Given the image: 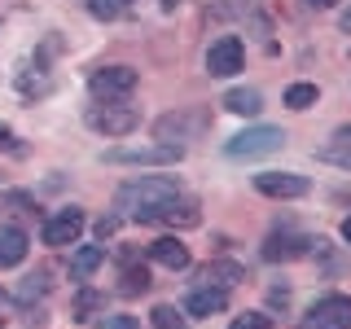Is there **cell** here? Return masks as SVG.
Here are the masks:
<instances>
[{"mask_svg":"<svg viewBox=\"0 0 351 329\" xmlns=\"http://www.w3.org/2000/svg\"><path fill=\"white\" fill-rule=\"evenodd\" d=\"M228 307V290H219V285H197V290L184 299V312L189 316H219Z\"/></svg>","mask_w":351,"mask_h":329,"instance_id":"5bb4252c","label":"cell"},{"mask_svg":"<svg viewBox=\"0 0 351 329\" xmlns=\"http://www.w3.org/2000/svg\"><path fill=\"white\" fill-rule=\"evenodd\" d=\"M343 27H347V31H351V14H343Z\"/></svg>","mask_w":351,"mask_h":329,"instance_id":"8d00e7d4","label":"cell"},{"mask_svg":"<svg viewBox=\"0 0 351 329\" xmlns=\"http://www.w3.org/2000/svg\"><path fill=\"white\" fill-rule=\"evenodd\" d=\"M149 272H145V263H141V268H136V263H128V268H123V285H119V294H128V299H132V294H145L149 290Z\"/></svg>","mask_w":351,"mask_h":329,"instance_id":"ffe728a7","label":"cell"},{"mask_svg":"<svg viewBox=\"0 0 351 329\" xmlns=\"http://www.w3.org/2000/svg\"><path fill=\"white\" fill-rule=\"evenodd\" d=\"M101 263H106V246H80V250H75V259H71V277L75 281H88Z\"/></svg>","mask_w":351,"mask_h":329,"instance_id":"e0dca14e","label":"cell"},{"mask_svg":"<svg viewBox=\"0 0 351 329\" xmlns=\"http://www.w3.org/2000/svg\"><path fill=\"white\" fill-rule=\"evenodd\" d=\"M299 329H351V299L347 294H325L307 307Z\"/></svg>","mask_w":351,"mask_h":329,"instance_id":"5b68a950","label":"cell"},{"mask_svg":"<svg viewBox=\"0 0 351 329\" xmlns=\"http://www.w3.org/2000/svg\"><path fill=\"white\" fill-rule=\"evenodd\" d=\"M343 241H347V246H351V215L343 219Z\"/></svg>","mask_w":351,"mask_h":329,"instance_id":"d6a6232c","label":"cell"},{"mask_svg":"<svg viewBox=\"0 0 351 329\" xmlns=\"http://www.w3.org/2000/svg\"><path fill=\"white\" fill-rule=\"evenodd\" d=\"M84 233V211L80 206H66V211H58L53 219H44V246H75Z\"/></svg>","mask_w":351,"mask_h":329,"instance_id":"30bf717a","label":"cell"},{"mask_svg":"<svg viewBox=\"0 0 351 329\" xmlns=\"http://www.w3.org/2000/svg\"><path fill=\"white\" fill-rule=\"evenodd\" d=\"M0 211H14V215L36 219L40 206H36V197H31V193H5V197H0Z\"/></svg>","mask_w":351,"mask_h":329,"instance_id":"603a6c76","label":"cell"},{"mask_svg":"<svg viewBox=\"0 0 351 329\" xmlns=\"http://www.w3.org/2000/svg\"><path fill=\"white\" fill-rule=\"evenodd\" d=\"M303 5H307V9H334L338 0H303Z\"/></svg>","mask_w":351,"mask_h":329,"instance_id":"1f68e13d","label":"cell"},{"mask_svg":"<svg viewBox=\"0 0 351 329\" xmlns=\"http://www.w3.org/2000/svg\"><path fill=\"white\" fill-rule=\"evenodd\" d=\"M202 127H211V114H202V110H180V114H167V119H158V141L162 145H176V141H189L197 136Z\"/></svg>","mask_w":351,"mask_h":329,"instance_id":"ba28073f","label":"cell"},{"mask_svg":"<svg viewBox=\"0 0 351 329\" xmlns=\"http://www.w3.org/2000/svg\"><path fill=\"white\" fill-rule=\"evenodd\" d=\"M334 141H351V127H343V132H338V136Z\"/></svg>","mask_w":351,"mask_h":329,"instance_id":"e575fe53","label":"cell"},{"mask_svg":"<svg viewBox=\"0 0 351 329\" xmlns=\"http://www.w3.org/2000/svg\"><path fill=\"white\" fill-rule=\"evenodd\" d=\"M40 294H49V272H44V268H36V272H27V277H22L18 303H36Z\"/></svg>","mask_w":351,"mask_h":329,"instance_id":"d6986e66","label":"cell"},{"mask_svg":"<svg viewBox=\"0 0 351 329\" xmlns=\"http://www.w3.org/2000/svg\"><path fill=\"white\" fill-rule=\"evenodd\" d=\"M233 329H272V316H263V312H241Z\"/></svg>","mask_w":351,"mask_h":329,"instance_id":"4316f807","label":"cell"},{"mask_svg":"<svg viewBox=\"0 0 351 329\" xmlns=\"http://www.w3.org/2000/svg\"><path fill=\"white\" fill-rule=\"evenodd\" d=\"M132 219H136V224H162V228H197L202 224V206H197L193 197L176 193V197H162V202L136 211Z\"/></svg>","mask_w":351,"mask_h":329,"instance_id":"7a4b0ae2","label":"cell"},{"mask_svg":"<svg viewBox=\"0 0 351 329\" xmlns=\"http://www.w3.org/2000/svg\"><path fill=\"white\" fill-rule=\"evenodd\" d=\"M9 325V316H5V294H0V329Z\"/></svg>","mask_w":351,"mask_h":329,"instance_id":"836d02e7","label":"cell"},{"mask_svg":"<svg viewBox=\"0 0 351 329\" xmlns=\"http://www.w3.org/2000/svg\"><path fill=\"white\" fill-rule=\"evenodd\" d=\"M0 149H9V154H27V145H22V141H18L9 127H0Z\"/></svg>","mask_w":351,"mask_h":329,"instance_id":"83f0119b","label":"cell"},{"mask_svg":"<svg viewBox=\"0 0 351 329\" xmlns=\"http://www.w3.org/2000/svg\"><path fill=\"white\" fill-rule=\"evenodd\" d=\"M316 97H321V93H316V84H290V88H285V106H290V110L316 106Z\"/></svg>","mask_w":351,"mask_h":329,"instance_id":"7402d4cb","label":"cell"},{"mask_svg":"<svg viewBox=\"0 0 351 329\" xmlns=\"http://www.w3.org/2000/svg\"><path fill=\"white\" fill-rule=\"evenodd\" d=\"M255 189L263 197H303L307 193V175H299V171H259Z\"/></svg>","mask_w":351,"mask_h":329,"instance_id":"7c38bea8","label":"cell"},{"mask_svg":"<svg viewBox=\"0 0 351 329\" xmlns=\"http://www.w3.org/2000/svg\"><path fill=\"white\" fill-rule=\"evenodd\" d=\"M88 9H93V18H119L123 14V0H88Z\"/></svg>","mask_w":351,"mask_h":329,"instance_id":"484cf974","label":"cell"},{"mask_svg":"<svg viewBox=\"0 0 351 329\" xmlns=\"http://www.w3.org/2000/svg\"><path fill=\"white\" fill-rule=\"evenodd\" d=\"M197 281H202V285H219V290H233V285L246 281V268L233 263V259H211L202 272H197Z\"/></svg>","mask_w":351,"mask_h":329,"instance_id":"2e32d148","label":"cell"},{"mask_svg":"<svg viewBox=\"0 0 351 329\" xmlns=\"http://www.w3.org/2000/svg\"><path fill=\"white\" fill-rule=\"evenodd\" d=\"M338 202H347V206H351V189H343V193H338Z\"/></svg>","mask_w":351,"mask_h":329,"instance_id":"d590c367","label":"cell"},{"mask_svg":"<svg viewBox=\"0 0 351 329\" xmlns=\"http://www.w3.org/2000/svg\"><path fill=\"white\" fill-rule=\"evenodd\" d=\"M88 88L97 101H128L136 93V71L132 66H101V71H93Z\"/></svg>","mask_w":351,"mask_h":329,"instance_id":"8992f818","label":"cell"},{"mask_svg":"<svg viewBox=\"0 0 351 329\" xmlns=\"http://www.w3.org/2000/svg\"><path fill=\"white\" fill-rule=\"evenodd\" d=\"M281 145H285L281 127H246L224 145V154L228 158H263V154H277Z\"/></svg>","mask_w":351,"mask_h":329,"instance_id":"277c9868","label":"cell"},{"mask_svg":"<svg viewBox=\"0 0 351 329\" xmlns=\"http://www.w3.org/2000/svg\"><path fill=\"white\" fill-rule=\"evenodd\" d=\"M316 158H321V162H334V167H343V171H351V141L321 145V149H316Z\"/></svg>","mask_w":351,"mask_h":329,"instance_id":"44dd1931","label":"cell"},{"mask_svg":"<svg viewBox=\"0 0 351 329\" xmlns=\"http://www.w3.org/2000/svg\"><path fill=\"white\" fill-rule=\"evenodd\" d=\"M180 193V180L176 175H141V180H128L123 189L114 193V211H119V219H132L136 211H145V206H154V202H162V197H176Z\"/></svg>","mask_w":351,"mask_h":329,"instance_id":"6da1fadb","label":"cell"},{"mask_svg":"<svg viewBox=\"0 0 351 329\" xmlns=\"http://www.w3.org/2000/svg\"><path fill=\"white\" fill-rule=\"evenodd\" d=\"M184 158V145H119V149H106V162H132V167H141V162H180Z\"/></svg>","mask_w":351,"mask_h":329,"instance_id":"52a82bcc","label":"cell"},{"mask_svg":"<svg viewBox=\"0 0 351 329\" xmlns=\"http://www.w3.org/2000/svg\"><path fill=\"white\" fill-rule=\"evenodd\" d=\"M255 5H259V0H224V9H228V14H237V18H246Z\"/></svg>","mask_w":351,"mask_h":329,"instance_id":"f1b7e54d","label":"cell"},{"mask_svg":"<svg viewBox=\"0 0 351 329\" xmlns=\"http://www.w3.org/2000/svg\"><path fill=\"white\" fill-rule=\"evenodd\" d=\"M312 246H316V241L303 237V233H272L268 241H263V259H268V263H290V259L312 255Z\"/></svg>","mask_w":351,"mask_h":329,"instance_id":"8fae6325","label":"cell"},{"mask_svg":"<svg viewBox=\"0 0 351 329\" xmlns=\"http://www.w3.org/2000/svg\"><path fill=\"white\" fill-rule=\"evenodd\" d=\"M241 62H246V49H241L237 36H219L211 49H206V71H211L215 80H228V75H237Z\"/></svg>","mask_w":351,"mask_h":329,"instance_id":"9c48e42d","label":"cell"},{"mask_svg":"<svg viewBox=\"0 0 351 329\" xmlns=\"http://www.w3.org/2000/svg\"><path fill=\"white\" fill-rule=\"evenodd\" d=\"M224 110H233V114H259L263 110L259 88H233V93L224 97Z\"/></svg>","mask_w":351,"mask_h":329,"instance_id":"ac0fdd59","label":"cell"},{"mask_svg":"<svg viewBox=\"0 0 351 329\" xmlns=\"http://www.w3.org/2000/svg\"><path fill=\"white\" fill-rule=\"evenodd\" d=\"M101 329H136V316H106Z\"/></svg>","mask_w":351,"mask_h":329,"instance_id":"f546056e","label":"cell"},{"mask_svg":"<svg viewBox=\"0 0 351 329\" xmlns=\"http://www.w3.org/2000/svg\"><path fill=\"white\" fill-rule=\"evenodd\" d=\"M268 299H272V303H281V307H285V303H290V290H285V285H277V290H272V294H268Z\"/></svg>","mask_w":351,"mask_h":329,"instance_id":"4dcf8cb0","label":"cell"},{"mask_svg":"<svg viewBox=\"0 0 351 329\" xmlns=\"http://www.w3.org/2000/svg\"><path fill=\"white\" fill-rule=\"evenodd\" d=\"M31 250V237L18 224H0V268H18Z\"/></svg>","mask_w":351,"mask_h":329,"instance_id":"9a60e30c","label":"cell"},{"mask_svg":"<svg viewBox=\"0 0 351 329\" xmlns=\"http://www.w3.org/2000/svg\"><path fill=\"white\" fill-rule=\"evenodd\" d=\"M149 259L158 263V268H167V272H184L189 268V246H184L180 237H158L149 246Z\"/></svg>","mask_w":351,"mask_h":329,"instance_id":"4fadbf2b","label":"cell"},{"mask_svg":"<svg viewBox=\"0 0 351 329\" xmlns=\"http://www.w3.org/2000/svg\"><path fill=\"white\" fill-rule=\"evenodd\" d=\"M84 123L93 127V132H101V136H128V132H136V110L132 106H119V101H97V106H88V114H84Z\"/></svg>","mask_w":351,"mask_h":329,"instance_id":"3957f363","label":"cell"},{"mask_svg":"<svg viewBox=\"0 0 351 329\" xmlns=\"http://www.w3.org/2000/svg\"><path fill=\"white\" fill-rule=\"evenodd\" d=\"M149 321H154V329H189V321H184L176 307H167V303H158L149 312Z\"/></svg>","mask_w":351,"mask_h":329,"instance_id":"cb8c5ba5","label":"cell"},{"mask_svg":"<svg viewBox=\"0 0 351 329\" xmlns=\"http://www.w3.org/2000/svg\"><path fill=\"white\" fill-rule=\"evenodd\" d=\"M97 307H106V299H101V294H93V290H84L80 299H75V321H88Z\"/></svg>","mask_w":351,"mask_h":329,"instance_id":"d4e9b609","label":"cell"}]
</instances>
